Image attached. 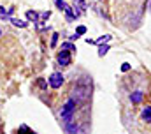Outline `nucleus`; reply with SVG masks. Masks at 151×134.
I'll return each instance as SVG.
<instances>
[{
  "label": "nucleus",
  "instance_id": "obj_2",
  "mask_svg": "<svg viewBox=\"0 0 151 134\" xmlns=\"http://www.w3.org/2000/svg\"><path fill=\"white\" fill-rule=\"evenodd\" d=\"M49 85H51V88H60V87L63 85V76H62V72H53V74L49 76Z\"/></svg>",
  "mask_w": 151,
  "mask_h": 134
},
{
  "label": "nucleus",
  "instance_id": "obj_4",
  "mask_svg": "<svg viewBox=\"0 0 151 134\" xmlns=\"http://www.w3.org/2000/svg\"><path fill=\"white\" fill-rule=\"evenodd\" d=\"M142 92H134L132 95H130V100H132V104H137V102H141L142 100Z\"/></svg>",
  "mask_w": 151,
  "mask_h": 134
},
{
  "label": "nucleus",
  "instance_id": "obj_7",
  "mask_svg": "<svg viewBox=\"0 0 151 134\" xmlns=\"http://www.w3.org/2000/svg\"><path fill=\"white\" fill-rule=\"evenodd\" d=\"M107 50H109V46H100V51H99V55H100V57H104V55L107 53Z\"/></svg>",
  "mask_w": 151,
  "mask_h": 134
},
{
  "label": "nucleus",
  "instance_id": "obj_6",
  "mask_svg": "<svg viewBox=\"0 0 151 134\" xmlns=\"http://www.w3.org/2000/svg\"><path fill=\"white\" fill-rule=\"evenodd\" d=\"M12 23H14L16 27H23V28L27 27V23H25V21H19V20H12Z\"/></svg>",
  "mask_w": 151,
  "mask_h": 134
},
{
  "label": "nucleus",
  "instance_id": "obj_1",
  "mask_svg": "<svg viewBox=\"0 0 151 134\" xmlns=\"http://www.w3.org/2000/svg\"><path fill=\"white\" fill-rule=\"evenodd\" d=\"M76 108H77V100L76 99H67L65 100V104H63L62 109H60V118L63 120V124L72 122V117H74V113H76Z\"/></svg>",
  "mask_w": 151,
  "mask_h": 134
},
{
  "label": "nucleus",
  "instance_id": "obj_8",
  "mask_svg": "<svg viewBox=\"0 0 151 134\" xmlns=\"http://www.w3.org/2000/svg\"><path fill=\"white\" fill-rule=\"evenodd\" d=\"M27 16H28L30 20H32V18H34V20H37V14H35V12H32V11H28V12H27Z\"/></svg>",
  "mask_w": 151,
  "mask_h": 134
},
{
  "label": "nucleus",
  "instance_id": "obj_13",
  "mask_svg": "<svg viewBox=\"0 0 151 134\" xmlns=\"http://www.w3.org/2000/svg\"><path fill=\"white\" fill-rule=\"evenodd\" d=\"M39 87H40V88H46L47 85H46V81H42V79H39Z\"/></svg>",
  "mask_w": 151,
  "mask_h": 134
},
{
  "label": "nucleus",
  "instance_id": "obj_12",
  "mask_svg": "<svg viewBox=\"0 0 151 134\" xmlns=\"http://www.w3.org/2000/svg\"><path fill=\"white\" fill-rule=\"evenodd\" d=\"M56 39H58V35L55 34V35H53V39H51V46H55V44H56Z\"/></svg>",
  "mask_w": 151,
  "mask_h": 134
},
{
  "label": "nucleus",
  "instance_id": "obj_5",
  "mask_svg": "<svg viewBox=\"0 0 151 134\" xmlns=\"http://www.w3.org/2000/svg\"><path fill=\"white\" fill-rule=\"evenodd\" d=\"M142 118L151 124V106H146V108L142 109Z\"/></svg>",
  "mask_w": 151,
  "mask_h": 134
},
{
  "label": "nucleus",
  "instance_id": "obj_10",
  "mask_svg": "<svg viewBox=\"0 0 151 134\" xmlns=\"http://www.w3.org/2000/svg\"><path fill=\"white\" fill-rule=\"evenodd\" d=\"M62 48H63V50H74V46H72V44H69V42H67V44H63Z\"/></svg>",
  "mask_w": 151,
  "mask_h": 134
},
{
  "label": "nucleus",
  "instance_id": "obj_14",
  "mask_svg": "<svg viewBox=\"0 0 151 134\" xmlns=\"http://www.w3.org/2000/svg\"><path fill=\"white\" fill-rule=\"evenodd\" d=\"M0 37H2V28H0Z\"/></svg>",
  "mask_w": 151,
  "mask_h": 134
},
{
  "label": "nucleus",
  "instance_id": "obj_11",
  "mask_svg": "<svg viewBox=\"0 0 151 134\" xmlns=\"http://www.w3.org/2000/svg\"><path fill=\"white\" fill-rule=\"evenodd\" d=\"M84 32H86L84 27H79V28H77V35H81V34H84Z\"/></svg>",
  "mask_w": 151,
  "mask_h": 134
},
{
  "label": "nucleus",
  "instance_id": "obj_9",
  "mask_svg": "<svg viewBox=\"0 0 151 134\" xmlns=\"http://www.w3.org/2000/svg\"><path fill=\"white\" fill-rule=\"evenodd\" d=\"M128 69H130V64H123V66H121V71H123V72H127Z\"/></svg>",
  "mask_w": 151,
  "mask_h": 134
},
{
  "label": "nucleus",
  "instance_id": "obj_3",
  "mask_svg": "<svg viewBox=\"0 0 151 134\" xmlns=\"http://www.w3.org/2000/svg\"><path fill=\"white\" fill-rule=\"evenodd\" d=\"M58 64L63 66V67L70 64V55H69V51H62V53H58Z\"/></svg>",
  "mask_w": 151,
  "mask_h": 134
}]
</instances>
